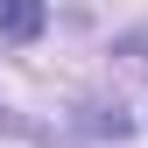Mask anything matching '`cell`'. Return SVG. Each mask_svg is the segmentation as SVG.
Instances as JSON below:
<instances>
[{
    "label": "cell",
    "instance_id": "cell-1",
    "mask_svg": "<svg viewBox=\"0 0 148 148\" xmlns=\"http://www.w3.org/2000/svg\"><path fill=\"white\" fill-rule=\"evenodd\" d=\"M42 21H49L42 0H0V42H35Z\"/></svg>",
    "mask_w": 148,
    "mask_h": 148
}]
</instances>
